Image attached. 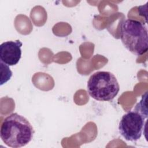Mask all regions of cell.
Segmentation results:
<instances>
[{
    "label": "cell",
    "instance_id": "6da1fadb",
    "mask_svg": "<svg viewBox=\"0 0 148 148\" xmlns=\"http://www.w3.org/2000/svg\"><path fill=\"white\" fill-rule=\"evenodd\" d=\"M34 134V128L29 121L17 113L5 118L1 127L2 140L13 148L25 146L31 141Z\"/></svg>",
    "mask_w": 148,
    "mask_h": 148
},
{
    "label": "cell",
    "instance_id": "7a4b0ae2",
    "mask_svg": "<svg viewBox=\"0 0 148 148\" xmlns=\"http://www.w3.org/2000/svg\"><path fill=\"white\" fill-rule=\"evenodd\" d=\"M120 39L124 47L134 55L141 56L147 51V29L138 20L127 19L122 22Z\"/></svg>",
    "mask_w": 148,
    "mask_h": 148
},
{
    "label": "cell",
    "instance_id": "3957f363",
    "mask_svg": "<svg viewBox=\"0 0 148 148\" xmlns=\"http://www.w3.org/2000/svg\"><path fill=\"white\" fill-rule=\"evenodd\" d=\"M87 91L93 99L99 101H110L118 94L120 86L116 76L108 71H98L90 77Z\"/></svg>",
    "mask_w": 148,
    "mask_h": 148
},
{
    "label": "cell",
    "instance_id": "277c9868",
    "mask_svg": "<svg viewBox=\"0 0 148 148\" xmlns=\"http://www.w3.org/2000/svg\"><path fill=\"white\" fill-rule=\"evenodd\" d=\"M146 119L135 110L129 111L123 116L120 121L119 132L127 140L137 141L142 136Z\"/></svg>",
    "mask_w": 148,
    "mask_h": 148
},
{
    "label": "cell",
    "instance_id": "5b68a950",
    "mask_svg": "<svg viewBox=\"0 0 148 148\" xmlns=\"http://www.w3.org/2000/svg\"><path fill=\"white\" fill-rule=\"evenodd\" d=\"M22 42L17 39L3 42L0 46L1 61L8 66L16 65L21 57Z\"/></svg>",
    "mask_w": 148,
    "mask_h": 148
},
{
    "label": "cell",
    "instance_id": "8992f818",
    "mask_svg": "<svg viewBox=\"0 0 148 148\" xmlns=\"http://www.w3.org/2000/svg\"><path fill=\"white\" fill-rule=\"evenodd\" d=\"M1 68L2 69L3 71H1V86H2L3 84L6 83L9 80H10V77L12 76V72L10 71L9 66L3 62H1Z\"/></svg>",
    "mask_w": 148,
    "mask_h": 148
},
{
    "label": "cell",
    "instance_id": "52a82bcc",
    "mask_svg": "<svg viewBox=\"0 0 148 148\" xmlns=\"http://www.w3.org/2000/svg\"><path fill=\"white\" fill-rule=\"evenodd\" d=\"M146 97L147 92H145L144 95H142V98L140 102L136 105L134 110L139 112L145 117H147V111L146 107Z\"/></svg>",
    "mask_w": 148,
    "mask_h": 148
}]
</instances>
